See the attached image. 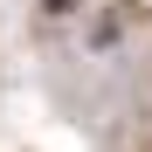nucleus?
I'll list each match as a JSON object with an SVG mask.
<instances>
[{
	"label": "nucleus",
	"instance_id": "1",
	"mask_svg": "<svg viewBox=\"0 0 152 152\" xmlns=\"http://www.w3.org/2000/svg\"><path fill=\"white\" fill-rule=\"evenodd\" d=\"M69 7H76V0H48V14H69Z\"/></svg>",
	"mask_w": 152,
	"mask_h": 152
}]
</instances>
